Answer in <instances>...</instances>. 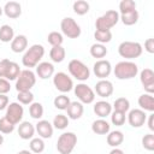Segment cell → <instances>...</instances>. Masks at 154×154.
Instances as JSON below:
<instances>
[{
	"label": "cell",
	"instance_id": "51",
	"mask_svg": "<svg viewBox=\"0 0 154 154\" xmlns=\"http://www.w3.org/2000/svg\"><path fill=\"white\" fill-rule=\"evenodd\" d=\"M2 12H4V10H2V7H1V6H0V16H1V14H2Z\"/></svg>",
	"mask_w": 154,
	"mask_h": 154
},
{
	"label": "cell",
	"instance_id": "31",
	"mask_svg": "<svg viewBox=\"0 0 154 154\" xmlns=\"http://www.w3.org/2000/svg\"><path fill=\"white\" fill-rule=\"evenodd\" d=\"M94 37L97 41V43L105 45L112 40V32H111V30H95Z\"/></svg>",
	"mask_w": 154,
	"mask_h": 154
},
{
	"label": "cell",
	"instance_id": "41",
	"mask_svg": "<svg viewBox=\"0 0 154 154\" xmlns=\"http://www.w3.org/2000/svg\"><path fill=\"white\" fill-rule=\"evenodd\" d=\"M126 120V116L123 112H118V111H113L111 113V122L113 125L117 126H122Z\"/></svg>",
	"mask_w": 154,
	"mask_h": 154
},
{
	"label": "cell",
	"instance_id": "48",
	"mask_svg": "<svg viewBox=\"0 0 154 154\" xmlns=\"http://www.w3.org/2000/svg\"><path fill=\"white\" fill-rule=\"evenodd\" d=\"M109 154H124V152H123L120 148H113V149L109 152Z\"/></svg>",
	"mask_w": 154,
	"mask_h": 154
},
{
	"label": "cell",
	"instance_id": "5",
	"mask_svg": "<svg viewBox=\"0 0 154 154\" xmlns=\"http://www.w3.org/2000/svg\"><path fill=\"white\" fill-rule=\"evenodd\" d=\"M119 22V12L116 10H108L95 20L96 30H111Z\"/></svg>",
	"mask_w": 154,
	"mask_h": 154
},
{
	"label": "cell",
	"instance_id": "7",
	"mask_svg": "<svg viewBox=\"0 0 154 154\" xmlns=\"http://www.w3.org/2000/svg\"><path fill=\"white\" fill-rule=\"evenodd\" d=\"M67 69H69V72L72 77H75L76 79L83 82V81H87L89 77H90V70L89 67L81 60L78 59H72L70 60L69 65H67Z\"/></svg>",
	"mask_w": 154,
	"mask_h": 154
},
{
	"label": "cell",
	"instance_id": "40",
	"mask_svg": "<svg viewBox=\"0 0 154 154\" xmlns=\"http://www.w3.org/2000/svg\"><path fill=\"white\" fill-rule=\"evenodd\" d=\"M134 10H136V2L134 0H122L119 2V12H120V14L131 12Z\"/></svg>",
	"mask_w": 154,
	"mask_h": 154
},
{
	"label": "cell",
	"instance_id": "29",
	"mask_svg": "<svg viewBox=\"0 0 154 154\" xmlns=\"http://www.w3.org/2000/svg\"><path fill=\"white\" fill-rule=\"evenodd\" d=\"M14 37V30L11 25L4 24L0 26V41L1 42H11Z\"/></svg>",
	"mask_w": 154,
	"mask_h": 154
},
{
	"label": "cell",
	"instance_id": "42",
	"mask_svg": "<svg viewBox=\"0 0 154 154\" xmlns=\"http://www.w3.org/2000/svg\"><path fill=\"white\" fill-rule=\"evenodd\" d=\"M14 124H12L6 117L0 118V132L1 134H11L14 130Z\"/></svg>",
	"mask_w": 154,
	"mask_h": 154
},
{
	"label": "cell",
	"instance_id": "46",
	"mask_svg": "<svg viewBox=\"0 0 154 154\" xmlns=\"http://www.w3.org/2000/svg\"><path fill=\"white\" fill-rule=\"evenodd\" d=\"M8 106V97L5 94H0V111L7 108Z\"/></svg>",
	"mask_w": 154,
	"mask_h": 154
},
{
	"label": "cell",
	"instance_id": "4",
	"mask_svg": "<svg viewBox=\"0 0 154 154\" xmlns=\"http://www.w3.org/2000/svg\"><path fill=\"white\" fill-rule=\"evenodd\" d=\"M77 144V135L67 131L63 132L57 141V150L60 154H71Z\"/></svg>",
	"mask_w": 154,
	"mask_h": 154
},
{
	"label": "cell",
	"instance_id": "3",
	"mask_svg": "<svg viewBox=\"0 0 154 154\" xmlns=\"http://www.w3.org/2000/svg\"><path fill=\"white\" fill-rule=\"evenodd\" d=\"M143 52L142 45L135 41H123L118 46V53L125 59H136Z\"/></svg>",
	"mask_w": 154,
	"mask_h": 154
},
{
	"label": "cell",
	"instance_id": "39",
	"mask_svg": "<svg viewBox=\"0 0 154 154\" xmlns=\"http://www.w3.org/2000/svg\"><path fill=\"white\" fill-rule=\"evenodd\" d=\"M17 99L20 105H30L34 102V94L30 90L29 91H18Z\"/></svg>",
	"mask_w": 154,
	"mask_h": 154
},
{
	"label": "cell",
	"instance_id": "37",
	"mask_svg": "<svg viewBox=\"0 0 154 154\" xmlns=\"http://www.w3.org/2000/svg\"><path fill=\"white\" fill-rule=\"evenodd\" d=\"M47 41H48L49 45H52V47L61 46L63 41H64V37H63V34L59 32V31H51L47 36Z\"/></svg>",
	"mask_w": 154,
	"mask_h": 154
},
{
	"label": "cell",
	"instance_id": "33",
	"mask_svg": "<svg viewBox=\"0 0 154 154\" xmlns=\"http://www.w3.org/2000/svg\"><path fill=\"white\" fill-rule=\"evenodd\" d=\"M89 7L90 6L85 0H77V1L73 2V6H72L73 12L76 14H78V16H83V14L88 13L89 12Z\"/></svg>",
	"mask_w": 154,
	"mask_h": 154
},
{
	"label": "cell",
	"instance_id": "2",
	"mask_svg": "<svg viewBox=\"0 0 154 154\" xmlns=\"http://www.w3.org/2000/svg\"><path fill=\"white\" fill-rule=\"evenodd\" d=\"M113 72L118 79H131L138 73V66L134 61L123 60L114 66Z\"/></svg>",
	"mask_w": 154,
	"mask_h": 154
},
{
	"label": "cell",
	"instance_id": "19",
	"mask_svg": "<svg viewBox=\"0 0 154 154\" xmlns=\"http://www.w3.org/2000/svg\"><path fill=\"white\" fill-rule=\"evenodd\" d=\"M36 75L41 79H47L54 75V66L52 63L48 61H41L36 66Z\"/></svg>",
	"mask_w": 154,
	"mask_h": 154
},
{
	"label": "cell",
	"instance_id": "10",
	"mask_svg": "<svg viewBox=\"0 0 154 154\" xmlns=\"http://www.w3.org/2000/svg\"><path fill=\"white\" fill-rule=\"evenodd\" d=\"M53 84L57 90L60 93H69L73 89V81L72 78L65 72H57L53 76Z\"/></svg>",
	"mask_w": 154,
	"mask_h": 154
},
{
	"label": "cell",
	"instance_id": "43",
	"mask_svg": "<svg viewBox=\"0 0 154 154\" xmlns=\"http://www.w3.org/2000/svg\"><path fill=\"white\" fill-rule=\"evenodd\" d=\"M142 146L144 149L152 152L154 150V135L153 134H147L142 137Z\"/></svg>",
	"mask_w": 154,
	"mask_h": 154
},
{
	"label": "cell",
	"instance_id": "50",
	"mask_svg": "<svg viewBox=\"0 0 154 154\" xmlns=\"http://www.w3.org/2000/svg\"><path fill=\"white\" fill-rule=\"evenodd\" d=\"M4 143V136L2 135H0V146Z\"/></svg>",
	"mask_w": 154,
	"mask_h": 154
},
{
	"label": "cell",
	"instance_id": "35",
	"mask_svg": "<svg viewBox=\"0 0 154 154\" xmlns=\"http://www.w3.org/2000/svg\"><path fill=\"white\" fill-rule=\"evenodd\" d=\"M29 113L34 119H41L43 116V106L40 102H32L29 106Z\"/></svg>",
	"mask_w": 154,
	"mask_h": 154
},
{
	"label": "cell",
	"instance_id": "13",
	"mask_svg": "<svg viewBox=\"0 0 154 154\" xmlns=\"http://www.w3.org/2000/svg\"><path fill=\"white\" fill-rule=\"evenodd\" d=\"M93 71H94V75L96 77H99L100 79H105L106 77H108L112 72V65L108 60L106 59H100V60H96L94 66H93Z\"/></svg>",
	"mask_w": 154,
	"mask_h": 154
},
{
	"label": "cell",
	"instance_id": "38",
	"mask_svg": "<svg viewBox=\"0 0 154 154\" xmlns=\"http://www.w3.org/2000/svg\"><path fill=\"white\" fill-rule=\"evenodd\" d=\"M70 102H71V101H70L69 96H66L65 94L58 95V96L54 99V101H53V103H54L55 108H58V109H60V111H64V109H66V108L69 107Z\"/></svg>",
	"mask_w": 154,
	"mask_h": 154
},
{
	"label": "cell",
	"instance_id": "22",
	"mask_svg": "<svg viewBox=\"0 0 154 154\" xmlns=\"http://www.w3.org/2000/svg\"><path fill=\"white\" fill-rule=\"evenodd\" d=\"M66 111H67V118L76 120L83 116L84 107H83V103H81L79 101H72V102H70Z\"/></svg>",
	"mask_w": 154,
	"mask_h": 154
},
{
	"label": "cell",
	"instance_id": "21",
	"mask_svg": "<svg viewBox=\"0 0 154 154\" xmlns=\"http://www.w3.org/2000/svg\"><path fill=\"white\" fill-rule=\"evenodd\" d=\"M94 113L100 118H106L112 113V105L105 100H100L94 105Z\"/></svg>",
	"mask_w": 154,
	"mask_h": 154
},
{
	"label": "cell",
	"instance_id": "47",
	"mask_svg": "<svg viewBox=\"0 0 154 154\" xmlns=\"http://www.w3.org/2000/svg\"><path fill=\"white\" fill-rule=\"evenodd\" d=\"M148 128H149V130L154 131V114L153 113L149 114V117H148Z\"/></svg>",
	"mask_w": 154,
	"mask_h": 154
},
{
	"label": "cell",
	"instance_id": "26",
	"mask_svg": "<svg viewBox=\"0 0 154 154\" xmlns=\"http://www.w3.org/2000/svg\"><path fill=\"white\" fill-rule=\"evenodd\" d=\"M124 141V134L119 130H114V131H109L107 134V144L117 148L118 146H120Z\"/></svg>",
	"mask_w": 154,
	"mask_h": 154
},
{
	"label": "cell",
	"instance_id": "8",
	"mask_svg": "<svg viewBox=\"0 0 154 154\" xmlns=\"http://www.w3.org/2000/svg\"><path fill=\"white\" fill-rule=\"evenodd\" d=\"M20 73L19 65L8 59L0 60V78H5L7 81H16Z\"/></svg>",
	"mask_w": 154,
	"mask_h": 154
},
{
	"label": "cell",
	"instance_id": "25",
	"mask_svg": "<svg viewBox=\"0 0 154 154\" xmlns=\"http://www.w3.org/2000/svg\"><path fill=\"white\" fill-rule=\"evenodd\" d=\"M138 106L141 107L142 111H148V112H153L154 111V99L152 94H142L138 97Z\"/></svg>",
	"mask_w": 154,
	"mask_h": 154
},
{
	"label": "cell",
	"instance_id": "23",
	"mask_svg": "<svg viewBox=\"0 0 154 154\" xmlns=\"http://www.w3.org/2000/svg\"><path fill=\"white\" fill-rule=\"evenodd\" d=\"M28 48V38L25 35H17L11 41V49L14 53H22Z\"/></svg>",
	"mask_w": 154,
	"mask_h": 154
},
{
	"label": "cell",
	"instance_id": "34",
	"mask_svg": "<svg viewBox=\"0 0 154 154\" xmlns=\"http://www.w3.org/2000/svg\"><path fill=\"white\" fill-rule=\"evenodd\" d=\"M113 108H114V111L126 113L130 109V101L126 97H118V99H116V101L113 103Z\"/></svg>",
	"mask_w": 154,
	"mask_h": 154
},
{
	"label": "cell",
	"instance_id": "16",
	"mask_svg": "<svg viewBox=\"0 0 154 154\" xmlns=\"http://www.w3.org/2000/svg\"><path fill=\"white\" fill-rule=\"evenodd\" d=\"M113 84L111 81L108 79H100L96 84H95V90L94 93H96L99 96L101 97H108L113 94Z\"/></svg>",
	"mask_w": 154,
	"mask_h": 154
},
{
	"label": "cell",
	"instance_id": "20",
	"mask_svg": "<svg viewBox=\"0 0 154 154\" xmlns=\"http://www.w3.org/2000/svg\"><path fill=\"white\" fill-rule=\"evenodd\" d=\"M35 126L30 122H22L18 126V135L22 140H31L35 135Z\"/></svg>",
	"mask_w": 154,
	"mask_h": 154
},
{
	"label": "cell",
	"instance_id": "6",
	"mask_svg": "<svg viewBox=\"0 0 154 154\" xmlns=\"http://www.w3.org/2000/svg\"><path fill=\"white\" fill-rule=\"evenodd\" d=\"M36 83V75L29 70V69H25V70H22L19 76L17 77L16 79V89L17 91H29Z\"/></svg>",
	"mask_w": 154,
	"mask_h": 154
},
{
	"label": "cell",
	"instance_id": "28",
	"mask_svg": "<svg viewBox=\"0 0 154 154\" xmlns=\"http://www.w3.org/2000/svg\"><path fill=\"white\" fill-rule=\"evenodd\" d=\"M138 17H140V14H138L137 10H134V11L128 12V13L119 14V19L122 20V23H123L124 25H129V26L136 24L137 20H138Z\"/></svg>",
	"mask_w": 154,
	"mask_h": 154
},
{
	"label": "cell",
	"instance_id": "14",
	"mask_svg": "<svg viewBox=\"0 0 154 154\" xmlns=\"http://www.w3.org/2000/svg\"><path fill=\"white\" fill-rule=\"evenodd\" d=\"M147 120V114L141 108L131 109L128 114V122L132 128H141Z\"/></svg>",
	"mask_w": 154,
	"mask_h": 154
},
{
	"label": "cell",
	"instance_id": "11",
	"mask_svg": "<svg viewBox=\"0 0 154 154\" xmlns=\"http://www.w3.org/2000/svg\"><path fill=\"white\" fill-rule=\"evenodd\" d=\"M75 95L79 100L81 103H91L95 100V93L94 90L85 83H78L77 85L73 87Z\"/></svg>",
	"mask_w": 154,
	"mask_h": 154
},
{
	"label": "cell",
	"instance_id": "27",
	"mask_svg": "<svg viewBox=\"0 0 154 154\" xmlns=\"http://www.w3.org/2000/svg\"><path fill=\"white\" fill-rule=\"evenodd\" d=\"M65 57H66V52H65V48L63 46L52 47L51 51H49V58L54 63H61V61H64Z\"/></svg>",
	"mask_w": 154,
	"mask_h": 154
},
{
	"label": "cell",
	"instance_id": "17",
	"mask_svg": "<svg viewBox=\"0 0 154 154\" xmlns=\"http://www.w3.org/2000/svg\"><path fill=\"white\" fill-rule=\"evenodd\" d=\"M4 13L11 19H16L22 14V6L17 1H8L4 6Z\"/></svg>",
	"mask_w": 154,
	"mask_h": 154
},
{
	"label": "cell",
	"instance_id": "44",
	"mask_svg": "<svg viewBox=\"0 0 154 154\" xmlns=\"http://www.w3.org/2000/svg\"><path fill=\"white\" fill-rule=\"evenodd\" d=\"M11 90V84L10 81L5 79V78H0V94H7Z\"/></svg>",
	"mask_w": 154,
	"mask_h": 154
},
{
	"label": "cell",
	"instance_id": "45",
	"mask_svg": "<svg viewBox=\"0 0 154 154\" xmlns=\"http://www.w3.org/2000/svg\"><path fill=\"white\" fill-rule=\"evenodd\" d=\"M144 49L150 54L154 53V38H147L144 41Z\"/></svg>",
	"mask_w": 154,
	"mask_h": 154
},
{
	"label": "cell",
	"instance_id": "49",
	"mask_svg": "<svg viewBox=\"0 0 154 154\" xmlns=\"http://www.w3.org/2000/svg\"><path fill=\"white\" fill-rule=\"evenodd\" d=\"M17 154H31V152H30V150H26V149H23V150L18 152Z\"/></svg>",
	"mask_w": 154,
	"mask_h": 154
},
{
	"label": "cell",
	"instance_id": "36",
	"mask_svg": "<svg viewBox=\"0 0 154 154\" xmlns=\"http://www.w3.org/2000/svg\"><path fill=\"white\" fill-rule=\"evenodd\" d=\"M52 125H53V128H55L58 130H64L69 125V118L65 114H57L53 119Z\"/></svg>",
	"mask_w": 154,
	"mask_h": 154
},
{
	"label": "cell",
	"instance_id": "30",
	"mask_svg": "<svg viewBox=\"0 0 154 154\" xmlns=\"http://www.w3.org/2000/svg\"><path fill=\"white\" fill-rule=\"evenodd\" d=\"M90 55L93 57V58H96V59H102V58H105L106 57V54H107V48H106V46L105 45H101V43H94V45H91V47H90Z\"/></svg>",
	"mask_w": 154,
	"mask_h": 154
},
{
	"label": "cell",
	"instance_id": "32",
	"mask_svg": "<svg viewBox=\"0 0 154 154\" xmlns=\"http://www.w3.org/2000/svg\"><path fill=\"white\" fill-rule=\"evenodd\" d=\"M29 148L32 153H36V154H40L45 150V142L41 137H32L30 140V143H29Z\"/></svg>",
	"mask_w": 154,
	"mask_h": 154
},
{
	"label": "cell",
	"instance_id": "1",
	"mask_svg": "<svg viewBox=\"0 0 154 154\" xmlns=\"http://www.w3.org/2000/svg\"><path fill=\"white\" fill-rule=\"evenodd\" d=\"M43 55H45V47L42 45L35 43L25 51V53L23 54V58H22V63L25 67H28L30 70L31 67H36L40 64Z\"/></svg>",
	"mask_w": 154,
	"mask_h": 154
},
{
	"label": "cell",
	"instance_id": "24",
	"mask_svg": "<svg viewBox=\"0 0 154 154\" xmlns=\"http://www.w3.org/2000/svg\"><path fill=\"white\" fill-rule=\"evenodd\" d=\"M91 131L96 135H107L111 131V125L107 120L100 118L97 120H94L91 124Z\"/></svg>",
	"mask_w": 154,
	"mask_h": 154
},
{
	"label": "cell",
	"instance_id": "18",
	"mask_svg": "<svg viewBox=\"0 0 154 154\" xmlns=\"http://www.w3.org/2000/svg\"><path fill=\"white\" fill-rule=\"evenodd\" d=\"M35 130L41 138H51L53 135V125L48 120H38Z\"/></svg>",
	"mask_w": 154,
	"mask_h": 154
},
{
	"label": "cell",
	"instance_id": "12",
	"mask_svg": "<svg viewBox=\"0 0 154 154\" xmlns=\"http://www.w3.org/2000/svg\"><path fill=\"white\" fill-rule=\"evenodd\" d=\"M24 116V108L19 102H11L7 108H6V114L5 117L12 123V124H18L20 123L22 118Z\"/></svg>",
	"mask_w": 154,
	"mask_h": 154
},
{
	"label": "cell",
	"instance_id": "9",
	"mask_svg": "<svg viewBox=\"0 0 154 154\" xmlns=\"http://www.w3.org/2000/svg\"><path fill=\"white\" fill-rule=\"evenodd\" d=\"M60 29H61V32L65 36H67L69 38H77V37H79V35L82 32L81 26L71 17H65V18L61 19Z\"/></svg>",
	"mask_w": 154,
	"mask_h": 154
},
{
	"label": "cell",
	"instance_id": "15",
	"mask_svg": "<svg viewBox=\"0 0 154 154\" xmlns=\"http://www.w3.org/2000/svg\"><path fill=\"white\" fill-rule=\"evenodd\" d=\"M140 81L148 94L154 93V72L152 69H143L140 72Z\"/></svg>",
	"mask_w": 154,
	"mask_h": 154
}]
</instances>
